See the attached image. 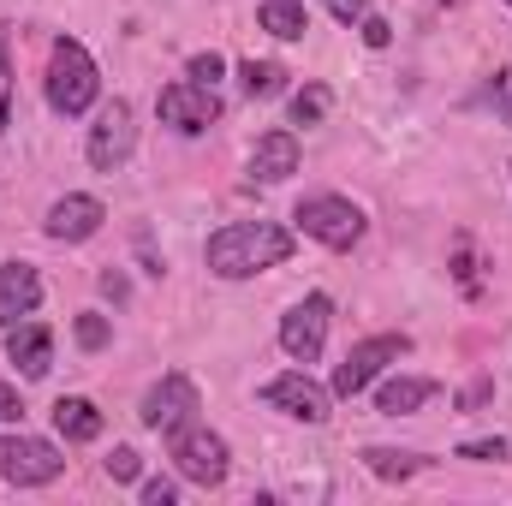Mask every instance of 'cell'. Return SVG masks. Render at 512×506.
Wrapping results in <instances>:
<instances>
[{
    "instance_id": "cell-1",
    "label": "cell",
    "mask_w": 512,
    "mask_h": 506,
    "mask_svg": "<svg viewBox=\"0 0 512 506\" xmlns=\"http://www.w3.org/2000/svg\"><path fill=\"white\" fill-rule=\"evenodd\" d=\"M292 251H298V233L280 227V221H227V227L209 233L203 262H209L215 280H256V274L280 268Z\"/></svg>"
},
{
    "instance_id": "cell-2",
    "label": "cell",
    "mask_w": 512,
    "mask_h": 506,
    "mask_svg": "<svg viewBox=\"0 0 512 506\" xmlns=\"http://www.w3.org/2000/svg\"><path fill=\"white\" fill-rule=\"evenodd\" d=\"M42 96H48V108H54L60 120H84V114L102 102V66H96V54H90L78 36H54Z\"/></svg>"
},
{
    "instance_id": "cell-3",
    "label": "cell",
    "mask_w": 512,
    "mask_h": 506,
    "mask_svg": "<svg viewBox=\"0 0 512 506\" xmlns=\"http://www.w3.org/2000/svg\"><path fill=\"white\" fill-rule=\"evenodd\" d=\"M161 441H167L173 471H179L191 489H221V483H227V471H233V447H227V435H215V429L203 423V411L185 417V423H173Z\"/></svg>"
},
{
    "instance_id": "cell-4",
    "label": "cell",
    "mask_w": 512,
    "mask_h": 506,
    "mask_svg": "<svg viewBox=\"0 0 512 506\" xmlns=\"http://www.w3.org/2000/svg\"><path fill=\"white\" fill-rule=\"evenodd\" d=\"M292 233L316 239L322 251H358L364 233H370V215H364L352 197H340V191H310V197H298V209H292Z\"/></svg>"
},
{
    "instance_id": "cell-5",
    "label": "cell",
    "mask_w": 512,
    "mask_h": 506,
    "mask_svg": "<svg viewBox=\"0 0 512 506\" xmlns=\"http://www.w3.org/2000/svg\"><path fill=\"white\" fill-rule=\"evenodd\" d=\"M66 477V453L42 435H24V429H6L0 435V483L12 489H48Z\"/></svg>"
},
{
    "instance_id": "cell-6",
    "label": "cell",
    "mask_w": 512,
    "mask_h": 506,
    "mask_svg": "<svg viewBox=\"0 0 512 506\" xmlns=\"http://www.w3.org/2000/svg\"><path fill=\"white\" fill-rule=\"evenodd\" d=\"M256 399L268 405V411H280V417H292V423H328L334 417V387H322V381L310 376L304 364L298 370H280V376H268L256 387Z\"/></svg>"
},
{
    "instance_id": "cell-7",
    "label": "cell",
    "mask_w": 512,
    "mask_h": 506,
    "mask_svg": "<svg viewBox=\"0 0 512 506\" xmlns=\"http://www.w3.org/2000/svg\"><path fill=\"white\" fill-rule=\"evenodd\" d=\"M405 352H411V334H370V340H358V346L334 364V381H328V387H334V399H358V393H364V387H376V381L405 358Z\"/></svg>"
},
{
    "instance_id": "cell-8",
    "label": "cell",
    "mask_w": 512,
    "mask_h": 506,
    "mask_svg": "<svg viewBox=\"0 0 512 506\" xmlns=\"http://www.w3.org/2000/svg\"><path fill=\"white\" fill-rule=\"evenodd\" d=\"M131 155H137V114H131V102L126 96L96 102V126L84 137V161H90L96 173H120Z\"/></svg>"
},
{
    "instance_id": "cell-9",
    "label": "cell",
    "mask_w": 512,
    "mask_h": 506,
    "mask_svg": "<svg viewBox=\"0 0 512 506\" xmlns=\"http://www.w3.org/2000/svg\"><path fill=\"white\" fill-rule=\"evenodd\" d=\"M328 322H334V298H328V292H304V298L280 316V334H274V340H280V352H286L292 364L310 370V364L328 352Z\"/></svg>"
},
{
    "instance_id": "cell-10",
    "label": "cell",
    "mask_w": 512,
    "mask_h": 506,
    "mask_svg": "<svg viewBox=\"0 0 512 506\" xmlns=\"http://www.w3.org/2000/svg\"><path fill=\"white\" fill-rule=\"evenodd\" d=\"M155 114H161V126L179 131V137H203V131L221 120V96H215L209 84L179 78V84H167V90L155 96Z\"/></svg>"
},
{
    "instance_id": "cell-11",
    "label": "cell",
    "mask_w": 512,
    "mask_h": 506,
    "mask_svg": "<svg viewBox=\"0 0 512 506\" xmlns=\"http://www.w3.org/2000/svg\"><path fill=\"white\" fill-rule=\"evenodd\" d=\"M197 411H203V393H197V381L185 376V370H167V376L137 399V423L155 429V435H167L173 423H185V417H197Z\"/></svg>"
},
{
    "instance_id": "cell-12",
    "label": "cell",
    "mask_w": 512,
    "mask_h": 506,
    "mask_svg": "<svg viewBox=\"0 0 512 506\" xmlns=\"http://www.w3.org/2000/svg\"><path fill=\"white\" fill-rule=\"evenodd\" d=\"M102 227H108V203L90 197V191H66V197H54L48 215H42V233H48L54 245H84V239H96Z\"/></svg>"
},
{
    "instance_id": "cell-13",
    "label": "cell",
    "mask_w": 512,
    "mask_h": 506,
    "mask_svg": "<svg viewBox=\"0 0 512 506\" xmlns=\"http://www.w3.org/2000/svg\"><path fill=\"white\" fill-rule=\"evenodd\" d=\"M6 358H12V370L24 381H42L54 370V328L36 322V316L12 322V328H6Z\"/></svg>"
},
{
    "instance_id": "cell-14",
    "label": "cell",
    "mask_w": 512,
    "mask_h": 506,
    "mask_svg": "<svg viewBox=\"0 0 512 506\" xmlns=\"http://www.w3.org/2000/svg\"><path fill=\"white\" fill-rule=\"evenodd\" d=\"M245 167H251L256 185H286L298 173V131H286V126L262 131L251 143V155H245Z\"/></svg>"
},
{
    "instance_id": "cell-15",
    "label": "cell",
    "mask_w": 512,
    "mask_h": 506,
    "mask_svg": "<svg viewBox=\"0 0 512 506\" xmlns=\"http://www.w3.org/2000/svg\"><path fill=\"white\" fill-rule=\"evenodd\" d=\"M48 417H54V435H60L66 447H90V441H102V429H108V417H102L96 399H84V393H60V399L48 405Z\"/></svg>"
},
{
    "instance_id": "cell-16",
    "label": "cell",
    "mask_w": 512,
    "mask_h": 506,
    "mask_svg": "<svg viewBox=\"0 0 512 506\" xmlns=\"http://www.w3.org/2000/svg\"><path fill=\"white\" fill-rule=\"evenodd\" d=\"M42 310V274L30 262H0V322H24Z\"/></svg>"
},
{
    "instance_id": "cell-17",
    "label": "cell",
    "mask_w": 512,
    "mask_h": 506,
    "mask_svg": "<svg viewBox=\"0 0 512 506\" xmlns=\"http://www.w3.org/2000/svg\"><path fill=\"white\" fill-rule=\"evenodd\" d=\"M435 393H441L435 376H382V387H376V411H382V417H417Z\"/></svg>"
},
{
    "instance_id": "cell-18",
    "label": "cell",
    "mask_w": 512,
    "mask_h": 506,
    "mask_svg": "<svg viewBox=\"0 0 512 506\" xmlns=\"http://www.w3.org/2000/svg\"><path fill=\"white\" fill-rule=\"evenodd\" d=\"M358 459H364V471H370V477H382V483H411L417 471H429V465H435L429 453H399V447H364Z\"/></svg>"
},
{
    "instance_id": "cell-19",
    "label": "cell",
    "mask_w": 512,
    "mask_h": 506,
    "mask_svg": "<svg viewBox=\"0 0 512 506\" xmlns=\"http://www.w3.org/2000/svg\"><path fill=\"white\" fill-rule=\"evenodd\" d=\"M256 24H262L274 42H304L310 6H304V0H262V6H256Z\"/></svg>"
},
{
    "instance_id": "cell-20",
    "label": "cell",
    "mask_w": 512,
    "mask_h": 506,
    "mask_svg": "<svg viewBox=\"0 0 512 506\" xmlns=\"http://www.w3.org/2000/svg\"><path fill=\"white\" fill-rule=\"evenodd\" d=\"M286 66L280 60H239V90L251 96V102H268V96H280L286 90Z\"/></svg>"
},
{
    "instance_id": "cell-21",
    "label": "cell",
    "mask_w": 512,
    "mask_h": 506,
    "mask_svg": "<svg viewBox=\"0 0 512 506\" xmlns=\"http://www.w3.org/2000/svg\"><path fill=\"white\" fill-rule=\"evenodd\" d=\"M328 114H334V90H328V84L292 90V126H322Z\"/></svg>"
},
{
    "instance_id": "cell-22",
    "label": "cell",
    "mask_w": 512,
    "mask_h": 506,
    "mask_svg": "<svg viewBox=\"0 0 512 506\" xmlns=\"http://www.w3.org/2000/svg\"><path fill=\"white\" fill-rule=\"evenodd\" d=\"M72 340H78V346H84V352H102V346H108V340H114V322H108V316H102V310H84V316H78V322H72Z\"/></svg>"
},
{
    "instance_id": "cell-23",
    "label": "cell",
    "mask_w": 512,
    "mask_h": 506,
    "mask_svg": "<svg viewBox=\"0 0 512 506\" xmlns=\"http://www.w3.org/2000/svg\"><path fill=\"white\" fill-rule=\"evenodd\" d=\"M12 126V24H0V137Z\"/></svg>"
},
{
    "instance_id": "cell-24",
    "label": "cell",
    "mask_w": 512,
    "mask_h": 506,
    "mask_svg": "<svg viewBox=\"0 0 512 506\" xmlns=\"http://www.w3.org/2000/svg\"><path fill=\"white\" fill-rule=\"evenodd\" d=\"M453 459H471V465H501V459H512V447L501 441V435H483V441H459V447H453Z\"/></svg>"
},
{
    "instance_id": "cell-25",
    "label": "cell",
    "mask_w": 512,
    "mask_h": 506,
    "mask_svg": "<svg viewBox=\"0 0 512 506\" xmlns=\"http://www.w3.org/2000/svg\"><path fill=\"white\" fill-rule=\"evenodd\" d=\"M102 471H108V483H137L143 477V459H137V447H114L102 459Z\"/></svg>"
},
{
    "instance_id": "cell-26",
    "label": "cell",
    "mask_w": 512,
    "mask_h": 506,
    "mask_svg": "<svg viewBox=\"0 0 512 506\" xmlns=\"http://www.w3.org/2000/svg\"><path fill=\"white\" fill-rule=\"evenodd\" d=\"M221 72H227V60H221L215 48H209V54H191V60H185V78H191V84H209V90H215V84H221Z\"/></svg>"
},
{
    "instance_id": "cell-27",
    "label": "cell",
    "mask_w": 512,
    "mask_h": 506,
    "mask_svg": "<svg viewBox=\"0 0 512 506\" xmlns=\"http://www.w3.org/2000/svg\"><path fill=\"white\" fill-rule=\"evenodd\" d=\"M489 108H495L501 126H512V66H501V72L489 78Z\"/></svg>"
},
{
    "instance_id": "cell-28",
    "label": "cell",
    "mask_w": 512,
    "mask_h": 506,
    "mask_svg": "<svg viewBox=\"0 0 512 506\" xmlns=\"http://www.w3.org/2000/svg\"><path fill=\"white\" fill-rule=\"evenodd\" d=\"M453 274H459L465 292H477V262H471V239H465V233L453 239Z\"/></svg>"
},
{
    "instance_id": "cell-29",
    "label": "cell",
    "mask_w": 512,
    "mask_h": 506,
    "mask_svg": "<svg viewBox=\"0 0 512 506\" xmlns=\"http://www.w3.org/2000/svg\"><path fill=\"white\" fill-rule=\"evenodd\" d=\"M137 495H143V506H173L179 501V483L173 477H149V483H137Z\"/></svg>"
},
{
    "instance_id": "cell-30",
    "label": "cell",
    "mask_w": 512,
    "mask_h": 506,
    "mask_svg": "<svg viewBox=\"0 0 512 506\" xmlns=\"http://www.w3.org/2000/svg\"><path fill=\"white\" fill-rule=\"evenodd\" d=\"M489 399H495V381H489V376H477L471 387H465V393H459V411H483Z\"/></svg>"
},
{
    "instance_id": "cell-31",
    "label": "cell",
    "mask_w": 512,
    "mask_h": 506,
    "mask_svg": "<svg viewBox=\"0 0 512 506\" xmlns=\"http://www.w3.org/2000/svg\"><path fill=\"white\" fill-rule=\"evenodd\" d=\"M358 30H364V42H370V48H387V42H393V24H387L382 12H370Z\"/></svg>"
},
{
    "instance_id": "cell-32",
    "label": "cell",
    "mask_w": 512,
    "mask_h": 506,
    "mask_svg": "<svg viewBox=\"0 0 512 506\" xmlns=\"http://www.w3.org/2000/svg\"><path fill=\"white\" fill-rule=\"evenodd\" d=\"M328 12H334L340 24H364V18H370V0H328Z\"/></svg>"
},
{
    "instance_id": "cell-33",
    "label": "cell",
    "mask_w": 512,
    "mask_h": 506,
    "mask_svg": "<svg viewBox=\"0 0 512 506\" xmlns=\"http://www.w3.org/2000/svg\"><path fill=\"white\" fill-rule=\"evenodd\" d=\"M96 286H102L114 304H126V298H131V286H126V274H120V268H102V280H96Z\"/></svg>"
},
{
    "instance_id": "cell-34",
    "label": "cell",
    "mask_w": 512,
    "mask_h": 506,
    "mask_svg": "<svg viewBox=\"0 0 512 506\" xmlns=\"http://www.w3.org/2000/svg\"><path fill=\"white\" fill-rule=\"evenodd\" d=\"M18 417H24V399H18V387L0 381V423H18Z\"/></svg>"
},
{
    "instance_id": "cell-35",
    "label": "cell",
    "mask_w": 512,
    "mask_h": 506,
    "mask_svg": "<svg viewBox=\"0 0 512 506\" xmlns=\"http://www.w3.org/2000/svg\"><path fill=\"white\" fill-rule=\"evenodd\" d=\"M429 6H459V0H429Z\"/></svg>"
},
{
    "instance_id": "cell-36",
    "label": "cell",
    "mask_w": 512,
    "mask_h": 506,
    "mask_svg": "<svg viewBox=\"0 0 512 506\" xmlns=\"http://www.w3.org/2000/svg\"><path fill=\"white\" fill-rule=\"evenodd\" d=\"M507 173H512V167H507Z\"/></svg>"
},
{
    "instance_id": "cell-37",
    "label": "cell",
    "mask_w": 512,
    "mask_h": 506,
    "mask_svg": "<svg viewBox=\"0 0 512 506\" xmlns=\"http://www.w3.org/2000/svg\"><path fill=\"white\" fill-rule=\"evenodd\" d=\"M507 6H512V0H507Z\"/></svg>"
}]
</instances>
